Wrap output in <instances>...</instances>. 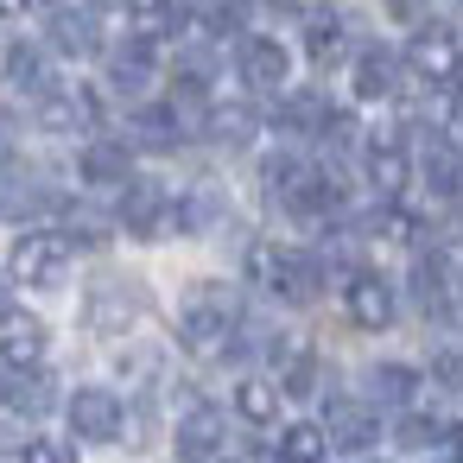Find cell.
Listing matches in <instances>:
<instances>
[{
  "label": "cell",
  "mask_w": 463,
  "mask_h": 463,
  "mask_svg": "<svg viewBox=\"0 0 463 463\" xmlns=\"http://www.w3.org/2000/svg\"><path fill=\"white\" fill-rule=\"evenodd\" d=\"M438 431H444V425H438V419H425V412H406V419H400V444H406V450H431V444H438Z\"/></svg>",
  "instance_id": "1f68e13d"
},
{
  "label": "cell",
  "mask_w": 463,
  "mask_h": 463,
  "mask_svg": "<svg viewBox=\"0 0 463 463\" xmlns=\"http://www.w3.org/2000/svg\"><path fill=\"white\" fill-rule=\"evenodd\" d=\"M406 64H412V77H425V83H450L457 64H463V45H457L450 26H419L412 45H406Z\"/></svg>",
  "instance_id": "52a82bcc"
},
{
  "label": "cell",
  "mask_w": 463,
  "mask_h": 463,
  "mask_svg": "<svg viewBox=\"0 0 463 463\" xmlns=\"http://www.w3.org/2000/svg\"><path fill=\"white\" fill-rule=\"evenodd\" d=\"M241 83L254 90V96H279L286 90V77H292V58H286V45L279 39H267V33H254V39H241Z\"/></svg>",
  "instance_id": "ba28073f"
},
{
  "label": "cell",
  "mask_w": 463,
  "mask_h": 463,
  "mask_svg": "<svg viewBox=\"0 0 463 463\" xmlns=\"http://www.w3.org/2000/svg\"><path fill=\"white\" fill-rule=\"evenodd\" d=\"M96 121H102V96L90 83H52L39 96V128L52 134H90Z\"/></svg>",
  "instance_id": "5b68a950"
},
{
  "label": "cell",
  "mask_w": 463,
  "mask_h": 463,
  "mask_svg": "<svg viewBox=\"0 0 463 463\" xmlns=\"http://www.w3.org/2000/svg\"><path fill=\"white\" fill-rule=\"evenodd\" d=\"M134 140H140V146H153V153H172V146L184 140L178 109H140V115H134Z\"/></svg>",
  "instance_id": "cb8c5ba5"
},
{
  "label": "cell",
  "mask_w": 463,
  "mask_h": 463,
  "mask_svg": "<svg viewBox=\"0 0 463 463\" xmlns=\"http://www.w3.org/2000/svg\"><path fill=\"white\" fill-rule=\"evenodd\" d=\"M343 45H349V39H343V20H336V14H311V20H305V52H311V64H336Z\"/></svg>",
  "instance_id": "4316f807"
},
{
  "label": "cell",
  "mask_w": 463,
  "mask_h": 463,
  "mask_svg": "<svg viewBox=\"0 0 463 463\" xmlns=\"http://www.w3.org/2000/svg\"><path fill=\"white\" fill-rule=\"evenodd\" d=\"M362 172H368V184L393 203V197L412 184V153L400 146V134H374V140L362 146Z\"/></svg>",
  "instance_id": "30bf717a"
},
{
  "label": "cell",
  "mask_w": 463,
  "mask_h": 463,
  "mask_svg": "<svg viewBox=\"0 0 463 463\" xmlns=\"http://www.w3.org/2000/svg\"><path fill=\"white\" fill-rule=\"evenodd\" d=\"M431 450H438V463H463V425H444Z\"/></svg>",
  "instance_id": "e575fe53"
},
{
  "label": "cell",
  "mask_w": 463,
  "mask_h": 463,
  "mask_svg": "<svg viewBox=\"0 0 463 463\" xmlns=\"http://www.w3.org/2000/svg\"><path fill=\"white\" fill-rule=\"evenodd\" d=\"M412 298H419L425 317H444V311H450L457 279H450V267H444L438 254H419V260H412Z\"/></svg>",
  "instance_id": "ac0fdd59"
},
{
  "label": "cell",
  "mask_w": 463,
  "mask_h": 463,
  "mask_svg": "<svg viewBox=\"0 0 463 463\" xmlns=\"http://www.w3.org/2000/svg\"><path fill=\"white\" fill-rule=\"evenodd\" d=\"M77 172H83V184H102V191L115 184V191H121V184L134 178V146H128V140H90L83 159H77Z\"/></svg>",
  "instance_id": "e0dca14e"
},
{
  "label": "cell",
  "mask_w": 463,
  "mask_h": 463,
  "mask_svg": "<svg viewBox=\"0 0 463 463\" xmlns=\"http://www.w3.org/2000/svg\"><path fill=\"white\" fill-rule=\"evenodd\" d=\"M115 222H121L128 235H140V241H153V235L172 222V191L153 184V178H128V184H121V203H115Z\"/></svg>",
  "instance_id": "8992f818"
},
{
  "label": "cell",
  "mask_w": 463,
  "mask_h": 463,
  "mask_svg": "<svg viewBox=\"0 0 463 463\" xmlns=\"http://www.w3.org/2000/svg\"><path fill=\"white\" fill-rule=\"evenodd\" d=\"M134 317H140V286H128V279H102L83 305V324L96 336H128Z\"/></svg>",
  "instance_id": "9c48e42d"
},
{
  "label": "cell",
  "mask_w": 463,
  "mask_h": 463,
  "mask_svg": "<svg viewBox=\"0 0 463 463\" xmlns=\"http://www.w3.org/2000/svg\"><path fill=\"white\" fill-rule=\"evenodd\" d=\"M273 387H279V393H292V400L317 393V355H311V349H286V374H279Z\"/></svg>",
  "instance_id": "f546056e"
},
{
  "label": "cell",
  "mask_w": 463,
  "mask_h": 463,
  "mask_svg": "<svg viewBox=\"0 0 463 463\" xmlns=\"http://www.w3.org/2000/svg\"><path fill=\"white\" fill-rule=\"evenodd\" d=\"M7 273L20 279V286H58L64 273H71V241L58 235V229H26L20 241H14V254H7Z\"/></svg>",
  "instance_id": "3957f363"
},
{
  "label": "cell",
  "mask_w": 463,
  "mask_h": 463,
  "mask_svg": "<svg viewBox=\"0 0 463 463\" xmlns=\"http://www.w3.org/2000/svg\"><path fill=\"white\" fill-rule=\"evenodd\" d=\"M324 438L336 444V450H368L374 438H381V419H374V406L368 400H330L324 406Z\"/></svg>",
  "instance_id": "7c38bea8"
},
{
  "label": "cell",
  "mask_w": 463,
  "mask_h": 463,
  "mask_svg": "<svg viewBox=\"0 0 463 463\" xmlns=\"http://www.w3.org/2000/svg\"><path fill=\"white\" fill-rule=\"evenodd\" d=\"M381 7H387V14H393L400 26H419V20L431 14V0H381Z\"/></svg>",
  "instance_id": "836d02e7"
},
{
  "label": "cell",
  "mask_w": 463,
  "mask_h": 463,
  "mask_svg": "<svg viewBox=\"0 0 463 463\" xmlns=\"http://www.w3.org/2000/svg\"><path fill=\"white\" fill-rule=\"evenodd\" d=\"M216 216H222V197H216L210 184H197L191 197H178V203H172V222H178V229H191V235H197V229H210Z\"/></svg>",
  "instance_id": "f1b7e54d"
},
{
  "label": "cell",
  "mask_w": 463,
  "mask_h": 463,
  "mask_svg": "<svg viewBox=\"0 0 463 463\" xmlns=\"http://www.w3.org/2000/svg\"><path fill=\"white\" fill-rule=\"evenodd\" d=\"M203 134H210L216 146H248V140H254V109H248V102L210 109V115H203Z\"/></svg>",
  "instance_id": "603a6c76"
},
{
  "label": "cell",
  "mask_w": 463,
  "mask_h": 463,
  "mask_svg": "<svg viewBox=\"0 0 463 463\" xmlns=\"http://www.w3.org/2000/svg\"><path fill=\"white\" fill-rule=\"evenodd\" d=\"M425 178H431L438 197H450V191H457V153H450V146H431V153H425Z\"/></svg>",
  "instance_id": "4dcf8cb0"
},
{
  "label": "cell",
  "mask_w": 463,
  "mask_h": 463,
  "mask_svg": "<svg viewBox=\"0 0 463 463\" xmlns=\"http://www.w3.org/2000/svg\"><path fill=\"white\" fill-rule=\"evenodd\" d=\"M248 279L267 286L273 298L286 305H311L324 292V260L305 254V248H279V241H254L248 248Z\"/></svg>",
  "instance_id": "6da1fadb"
},
{
  "label": "cell",
  "mask_w": 463,
  "mask_h": 463,
  "mask_svg": "<svg viewBox=\"0 0 463 463\" xmlns=\"http://www.w3.org/2000/svg\"><path fill=\"white\" fill-rule=\"evenodd\" d=\"M235 324H241V298H235L229 286H216V279L191 286V292H184V305H178V343H184V349H197V355L229 349Z\"/></svg>",
  "instance_id": "7a4b0ae2"
},
{
  "label": "cell",
  "mask_w": 463,
  "mask_h": 463,
  "mask_svg": "<svg viewBox=\"0 0 463 463\" xmlns=\"http://www.w3.org/2000/svg\"><path fill=\"white\" fill-rule=\"evenodd\" d=\"M0 311H7V279H0Z\"/></svg>",
  "instance_id": "8d00e7d4"
},
{
  "label": "cell",
  "mask_w": 463,
  "mask_h": 463,
  "mask_svg": "<svg viewBox=\"0 0 463 463\" xmlns=\"http://www.w3.org/2000/svg\"><path fill=\"white\" fill-rule=\"evenodd\" d=\"M52 52L64 58H96L102 52V20L90 7H58L52 14Z\"/></svg>",
  "instance_id": "9a60e30c"
},
{
  "label": "cell",
  "mask_w": 463,
  "mask_h": 463,
  "mask_svg": "<svg viewBox=\"0 0 463 463\" xmlns=\"http://www.w3.org/2000/svg\"><path fill=\"white\" fill-rule=\"evenodd\" d=\"M222 438H229L222 412H216V406H191V412L178 419V431H172V450H178L184 463H216Z\"/></svg>",
  "instance_id": "5bb4252c"
},
{
  "label": "cell",
  "mask_w": 463,
  "mask_h": 463,
  "mask_svg": "<svg viewBox=\"0 0 463 463\" xmlns=\"http://www.w3.org/2000/svg\"><path fill=\"white\" fill-rule=\"evenodd\" d=\"M368 393H374V406H412L419 374L406 362H381V368H368Z\"/></svg>",
  "instance_id": "7402d4cb"
},
{
  "label": "cell",
  "mask_w": 463,
  "mask_h": 463,
  "mask_svg": "<svg viewBox=\"0 0 463 463\" xmlns=\"http://www.w3.org/2000/svg\"><path fill=\"white\" fill-rule=\"evenodd\" d=\"M20 463H77V450H71L64 438H26Z\"/></svg>",
  "instance_id": "d6a6232c"
},
{
  "label": "cell",
  "mask_w": 463,
  "mask_h": 463,
  "mask_svg": "<svg viewBox=\"0 0 463 463\" xmlns=\"http://www.w3.org/2000/svg\"><path fill=\"white\" fill-rule=\"evenodd\" d=\"M0 400H7L20 419H39V412H52L58 387H52V374H39V368H20L14 381H0Z\"/></svg>",
  "instance_id": "44dd1931"
},
{
  "label": "cell",
  "mask_w": 463,
  "mask_h": 463,
  "mask_svg": "<svg viewBox=\"0 0 463 463\" xmlns=\"http://www.w3.org/2000/svg\"><path fill=\"white\" fill-rule=\"evenodd\" d=\"M71 431H77L83 444H115V438L128 431L121 393H115V387H77V393H71Z\"/></svg>",
  "instance_id": "277c9868"
},
{
  "label": "cell",
  "mask_w": 463,
  "mask_h": 463,
  "mask_svg": "<svg viewBox=\"0 0 463 463\" xmlns=\"http://www.w3.org/2000/svg\"><path fill=\"white\" fill-rule=\"evenodd\" d=\"M279 400H286V393H279L273 381H260V374H248V381L235 387V412H241L248 425H273V419H279Z\"/></svg>",
  "instance_id": "d4e9b609"
},
{
  "label": "cell",
  "mask_w": 463,
  "mask_h": 463,
  "mask_svg": "<svg viewBox=\"0 0 463 463\" xmlns=\"http://www.w3.org/2000/svg\"><path fill=\"white\" fill-rule=\"evenodd\" d=\"M33 0H0V20H14V14H26Z\"/></svg>",
  "instance_id": "d590c367"
},
{
  "label": "cell",
  "mask_w": 463,
  "mask_h": 463,
  "mask_svg": "<svg viewBox=\"0 0 463 463\" xmlns=\"http://www.w3.org/2000/svg\"><path fill=\"white\" fill-rule=\"evenodd\" d=\"M393 90H400V58L381 52V45H368V52L355 58V96H362V102H387Z\"/></svg>",
  "instance_id": "ffe728a7"
},
{
  "label": "cell",
  "mask_w": 463,
  "mask_h": 463,
  "mask_svg": "<svg viewBox=\"0 0 463 463\" xmlns=\"http://www.w3.org/2000/svg\"><path fill=\"white\" fill-rule=\"evenodd\" d=\"M324 121H330V109H324L317 90H298V96H286V109H279V128H286V134H305V128L324 134Z\"/></svg>",
  "instance_id": "83f0119b"
},
{
  "label": "cell",
  "mask_w": 463,
  "mask_h": 463,
  "mask_svg": "<svg viewBox=\"0 0 463 463\" xmlns=\"http://www.w3.org/2000/svg\"><path fill=\"white\" fill-rule=\"evenodd\" d=\"M343 305H349V324H362V330H387L393 324V286L381 279V273H349V286H343Z\"/></svg>",
  "instance_id": "4fadbf2b"
},
{
  "label": "cell",
  "mask_w": 463,
  "mask_h": 463,
  "mask_svg": "<svg viewBox=\"0 0 463 463\" xmlns=\"http://www.w3.org/2000/svg\"><path fill=\"white\" fill-rule=\"evenodd\" d=\"M324 450H330L324 425H286V431H279V444H273V457H279V463H324Z\"/></svg>",
  "instance_id": "484cf974"
},
{
  "label": "cell",
  "mask_w": 463,
  "mask_h": 463,
  "mask_svg": "<svg viewBox=\"0 0 463 463\" xmlns=\"http://www.w3.org/2000/svg\"><path fill=\"white\" fill-rule=\"evenodd\" d=\"M0 77H7L14 90H26V96H45L52 90V58H45V45H7V58H0Z\"/></svg>",
  "instance_id": "d6986e66"
},
{
  "label": "cell",
  "mask_w": 463,
  "mask_h": 463,
  "mask_svg": "<svg viewBox=\"0 0 463 463\" xmlns=\"http://www.w3.org/2000/svg\"><path fill=\"white\" fill-rule=\"evenodd\" d=\"M153 77H159V45H146V39H128V45L109 58V83H115L121 96H146Z\"/></svg>",
  "instance_id": "2e32d148"
},
{
  "label": "cell",
  "mask_w": 463,
  "mask_h": 463,
  "mask_svg": "<svg viewBox=\"0 0 463 463\" xmlns=\"http://www.w3.org/2000/svg\"><path fill=\"white\" fill-rule=\"evenodd\" d=\"M45 343H52V336H45V324H39L33 311H14V305L0 311V362H7L14 374H20V368H39V362H45Z\"/></svg>",
  "instance_id": "8fae6325"
}]
</instances>
